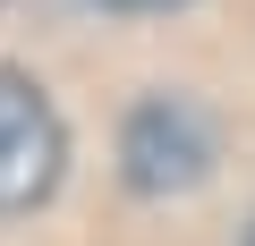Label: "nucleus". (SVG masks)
Returning <instances> with one entry per match:
<instances>
[{"instance_id": "obj_1", "label": "nucleus", "mask_w": 255, "mask_h": 246, "mask_svg": "<svg viewBox=\"0 0 255 246\" xmlns=\"http://www.w3.org/2000/svg\"><path fill=\"white\" fill-rule=\"evenodd\" d=\"M213 119L187 102V93H153L128 110V128H119V178L136 187V195H187L213 178Z\"/></svg>"}, {"instance_id": "obj_2", "label": "nucleus", "mask_w": 255, "mask_h": 246, "mask_svg": "<svg viewBox=\"0 0 255 246\" xmlns=\"http://www.w3.org/2000/svg\"><path fill=\"white\" fill-rule=\"evenodd\" d=\"M68 170V128L26 68H0V212H34Z\"/></svg>"}, {"instance_id": "obj_3", "label": "nucleus", "mask_w": 255, "mask_h": 246, "mask_svg": "<svg viewBox=\"0 0 255 246\" xmlns=\"http://www.w3.org/2000/svg\"><path fill=\"white\" fill-rule=\"evenodd\" d=\"M102 9H179V0H102Z\"/></svg>"}, {"instance_id": "obj_4", "label": "nucleus", "mask_w": 255, "mask_h": 246, "mask_svg": "<svg viewBox=\"0 0 255 246\" xmlns=\"http://www.w3.org/2000/svg\"><path fill=\"white\" fill-rule=\"evenodd\" d=\"M247 246H255V229H247Z\"/></svg>"}]
</instances>
